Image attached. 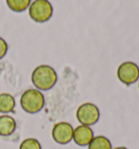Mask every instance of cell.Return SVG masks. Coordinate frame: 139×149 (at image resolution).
I'll list each match as a JSON object with an SVG mask.
<instances>
[{
    "label": "cell",
    "mask_w": 139,
    "mask_h": 149,
    "mask_svg": "<svg viewBox=\"0 0 139 149\" xmlns=\"http://www.w3.org/2000/svg\"><path fill=\"white\" fill-rule=\"evenodd\" d=\"M57 72L49 65L42 64L33 71L32 82L38 91H49L57 84Z\"/></svg>",
    "instance_id": "obj_1"
},
{
    "label": "cell",
    "mask_w": 139,
    "mask_h": 149,
    "mask_svg": "<svg viewBox=\"0 0 139 149\" xmlns=\"http://www.w3.org/2000/svg\"><path fill=\"white\" fill-rule=\"evenodd\" d=\"M21 107L26 113L35 114L42 110L45 97L38 89H27L21 96Z\"/></svg>",
    "instance_id": "obj_2"
},
{
    "label": "cell",
    "mask_w": 139,
    "mask_h": 149,
    "mask_svg": "<svg viewBox=\"0 0 139 149\" xmlns=\"http://www.w3.org/2000/svg\"><path fill=\"white\" fill-rule=\"evenodd\" d=\"M53 9L48 0H35L29 6V17L37 23H45L52 17Z\"/></svg>",
    "instance_id": "obj_3"
},
{
    "label": "cell",
    "mask_w": 139,
    "mask_h": 149,
    "mask_svg": "<svg viewBox=\"0 0 139 149\" xmlns=\"http://www.w3.org/2000/svg\"><path fill=\"white\" fill-rule=\"evenodd\" d=\"M76 118L81 125L92 126L100 119V110L96 104L86 102L78 107L76 111Z\"/></svg>",
    "instance_id": "obj_4"
},
{
    "label": "cell",
    "mask_w": 139,
    "mask_h": 149,
    "mask_svg": "<svg viewBox=\"0 0 139 149\" xmlns=\"http://www.w3.org/2000/svg\"><path fill=\"white\" fill-rule=\"evenodd\" d=\"M117 77L125 85H131L139 79V66L134 62H123L117 69Z\"/></svg>",
    "instance_id": "obj_5"
},
{
    "label": "cell",
    "mask_w": 139,
    "mask_h": 149,
    "mask_svg": "<svg viewBox=\"0 0 139 149\" xmlns=\"http://www.w3.org/2000/svg\"><path fill=\"white\" fill-rule=\"evenodd\" d=\"M73 126L67 122H59L53 125L51 135L53 141L60 145H66L73 141Z\"/></svg>",
    "instance_id": "obj_6"
},
{
    "label": "cell",
    "mask_w": 139,
    "mask_h": 149,
    "mask_svg": "<svg viewBox=\"0 0 139 149\" xmlns=\"http://www.w3.org/2000/svg\"><path fill=\"white\" fill-rule=\"evenodd\" d=\"M94 131L90 126L78 125L73 131V141L78 146H88L94 138Z\"/></svg>",
    "instance_id": "obj_7"
},
{
    "label": "cell",
    "mask_w": 139,
    "mask_h": 149,
    "mask_svg": "<svg viewBox=\"0 0 139 149\" xmlns=\"http://www.w3.org/2000/svg\"><path fill=\"white\" fill-rule=\"evenodd\" d=\"M17 128V122L11 116H0V136L7 137L12 135Z\"/></svg>",
    "instance_id": "obj_8"
},
{
    "label": "cell",
    "mask_w": 139,
    "mask_h": 149,
    "mask_svg": "<svg viewBox=\"0 0 139 149\" xmlns=\"http://www.w3.org/2000/svg\"><path fill=\"white\" fill-rule=\"evenodd\" d=\"M15 108V100L10 94H0V113H10Z\"/></svg>",
    "instance_id": "obj_9"
},
{
    "label": "cell",
    "mask_w": 139,
    "mask_h": 149,
    "mask_svg": "<svg viewBox=\"0 0 139 149\" xmlns=\"http://www.w3.org/2000/svg\"><path fill=\"white\" fill-rule=\"evenodd\" d=\"M88 149H113L110 139L106 136H95L89 143Z\"/></svg>",
    "instance_id": "obj_10"
},
{
    "label": "cell",
    "mask_w": 139,
    "mask_h": 149,
    "mask_svg": "<svg viewBox=\"0 0 139 149\" xmlns=\"http://www.w3.org/2000/svg\"><path fill=\"white\" fill-rule=\"evenodd\" d=\"M8 7L14 12H23L29 7L31 0H6Z\"/></svg>",
    "instance_id": "obj_11"
},
{
    "label": "cell",
    "mask_w": 139,
    "mask_h": 149,
    "mask_svg": "<svg viewBox=\"0 0 139 149\" xmlns=\"http://www.w3.org/2000/svg\"><path fill=\"white\" fill-rule=\"evenodd\" d=\"M19 149H41V145L36 138H26L21 143Z\"/></svg>",
    "instance_id": "obj_12"
},
{
    "label": "cell",
    "mask_w": 139,
    "mask_h": 149,
    "mask_svg": "<svg viewBox=\"0 0 139 149\" xmlns=\"http://www.w3.org/2000/svg\"><path fill=\"white\" fill-rule=\"evenodd\" d=\"M7 52H8V44L3 38L0 37V60L7 54Z\"/></svg>",
    "instance_id": "obj_13"
},
{
    "label": "cell",
    "mask_w": 139,
    "mask_h": 149,
    "mask_svg": "<svg viewBox=\"0 0 139 149\" xmlns=\"http://www.w3.org/2000/svg\"><path fill=\"white\" fill-rule=\"evenodd\" d=\"M114 149H128V148H126V147H123V146H121V147H116V148H114Z\"/></svg>",
    "instance_id": "obj_14"
},
{
    "label": "cell",
    "mask_w": 139,
    "mask_h": 149,
    "mask_svg": "<svg viewBox=\"0 0 139 149\" xmlns=\"http://www.w3.org/2000/svg\"><path fill=\"white\" fill-rule=\"evenodd\" d=\"M138 87H139V83H138Z\"/></svg>",
    "instance_id": "obj_15"
}]
</instances>
